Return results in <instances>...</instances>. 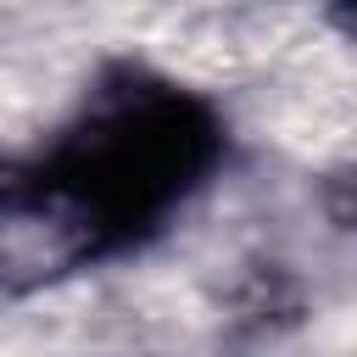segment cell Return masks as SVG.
Returning a JSON list of instances; mask_svg holds the SVG:
<instances>
[{
	"mask_svg": "<svg viewBox=\"0 0 357 357\" xmlns=\"http://www.w3.org/2000/svg\"><path fill=\"white\" fill-rule=\"evenodd\" d=\"M6 178H11V167H0V190H6Z\"/></svg>",
	"mask_w": 357,
	"mask_h": 357,
	"instance_id": "6",
	"label": "cell"
},
{
	"mask_svg": "<svg viewBox=\"0 0 357 357\" xmlns=\"http://www.w3.org/2000/svg\"><path fill=\"white\" fill-rule=\"evenodd\" d=\"M324 206H329V218L340 229H357V162L324 178Z\"/></svg>",
	"mask_w": 357,
	"mask_h": 357,
	"instance_id": "4",
	"label": "cell"
},
{
	"mask_svg": "<svg viewBox=\"0 0 357 357\" xmlns=\"http://www.w3.org/2000/svg\"><path fill=\"white\" fill-rule=\"evenodd\" d=\"M335 22H340V28H346V33H357V6H351V11H340V17H335Z\"/></svg>",
	"mask_w": 357,
	"mask_h": 357,
	"instance_id": "5",
	"label": "cell"
},
{
	"mask_svg": "<svg viewBox=\"0 0 357 357\" xmlns=\"http://www.w3.org/2000/svg\"><path fill=\"white\" fill-rule=\"evenodd\" d=\"M106 229L45 173H11L0 190V290L56 284L106 257Z\"/></svg>",
	"mask_w": 357,
	"mask_h": 357,
	"instance_id": "2",
	"label": "cell"
},
{
	"mask_svg": "<svg viewBox=\"0 0 357 357\" xmlns=\"http://www.w3.org/2000/svg\"><path fill=\"white\" fill-rule=\"evenodd\" d=\"M296 312H301V296L279 268H251L234 290V324L245 329H273V324H290Z\"/></svg>",
	"mask_w": 357,
	"mask_h": 357,
	"instance_id": "3",
	"label": "cell"
},
{
	"mask_svg": "<svg viewBox=\"0 0 357 357\" xmlns=\"http://www.w3.org/2000/svg\"><path fill=\"white\" fill-rule=\"evenodd\" d=\"M218 156L223 123L195 89L145 67H112L50 151L45 178H56L106 229L112 251H123L151 234Z\"/></svg>",
	"mask_w": 357,
	"mask_h": 357,
	"instance_id": "1",
	"label": "cell"
}]
</instances>
